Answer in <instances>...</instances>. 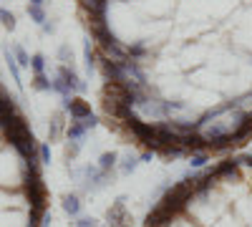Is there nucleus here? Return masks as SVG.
Returning a JSON list of instances; mask_svg holds the SVG:
<instances>
[{"label": "nucleus", "mask_w": 252, "mask_h": 227, "mask_svg": "<svg viewBox=\"0 0 252 227\" xmlns=\"http://www.w3.org/2000/svg\"><path fill=\"white\" fill-rule=\"evenodd\" d=\"M106 222L111 227H131V215L126 210V197H116V202L106 210Z\"/></svg>", "instance_id": "f257e3e1"}, {"label": "nucleus", "mask_w": 252, "mask_h": 227, "mask_svg": "<svg viewBox=\"0 0 252 227\" xmlns=\"http://www.w3.org/2000/svg\"><path fill=\"white\" fill-rule=\"evenodd\" d=\"M61 109L63 111H68L71 114V119H76V121H83V119H89V116H94L91 114V104L89 101H83V98H63L61 101Z\"/></svg>", "instance_id": "f03ea898"}, {"label": "nucleus", "mask_w": 252, "mask_h": 227, "mask_svg": "<svg viewBox=\"0 0 252 227\" xmlns=\"http://www.w3.org/2000/svg\"><path fill=\"white\" fill-rule=\"evenodd\" d=\"M58 76L66 81V86L71 89V94H73V91H76V94H83V91L89 89V86H86V81H81L78 73H76L73 68H68V66H61V68H58Z\"/></svg>", "instance_id": "7ed1b4c3"}, {"label": "nucleus", "mask_w": 252, "mask_h": 227, "mask_svg": "<svg viewBox=\"0 0 252 227\" xmlns=\"http://www.w3.org/2000/svg\"><path fill=\"white\" fill-rule=\"evenodd\" d=\"M86 134H89L86 127H83L81 121H76V119L66 127V139H68V141H83V139H86Z\"/></svg>", "instance_id": "20e7f679"}, {"label": "nucleus", "mask_w": 252, "mask_h": 227, "mask_svg": "<svg viewBox=\"0 0 252 227\" xmlns=\"http://www.w3.org/2000/svg\"><path fill=\"white\" fill-rule=\"evenodd\" d=\"M61 207H63V212H66V215L78 217L81 215V199L76 195H66V197L61 199Z\"/></svg>", "instance_id": "39448f33"}, {"label": "nucleus", "mask_w": 252, "mask_h": 227, "mask_svg": "<svg viewBox=\"0 0 252 227\" xmlns=\"http://www.w3.org/2000/svg\"><path fill=\"white\" fill-rule=\"evenodd\" d=\"M116 164H119V154H116V152H103V154L98 157V169H101V172H114Z\"/></svg>", "instance_id": "423d86ee"}, {"label": "nucleus", "mask_w": 252, "mask_h": 227, "mask_svg": "<svg viewBox=\"0 0 252 227\" xmlns=\"http://www.w3.org/2000/svg\"><path fill=\"white\" fill-rule=\"evenodd\" d=\"M61 134H63V114L58 111V114H53V119H51V127H48V141H58V139H61Z\"/></svg>", "instance_id": "0eeeda50"}, {"label": "nucleus", "mask_w": 252, "mask_h": 227, "mask_svg": "<svg viewBox=\"0 0 252 227\" xmlns=\"http://www.w3.org/2000/svg\"><path fill=\"white\" fill-rule=\"evenodd\" d=\"M3 53H5V61H8V68H10V73H13V81H15L18 86H23V81H20V66H18V61H15V56H13V48H5Z\"/></svg>", "instance_id": "6e6552de"}, {"label": "nucleus", "mask_w": 252, "mask_h": 227, "mask_svg": "<svg viewBox=\"0 0 252 227\" xmlns=\"http://www.w3.org/2000/svg\"><path fill=\"white\" fill-rule=\"evenodd\" d=\"M139 164H141V162H139V157H131V154H126V157H124V162L119 164V174L129 177V174H131V172H134V169L139 167Z\"/></svg>", "instance_id": "1a4fd4ad"}, {"label": "nucleus", "mask_w": 252, "mask_h": 227, "mask_svg": "<svg viewBox=\"0 0 252 227\" xmlns=\"http://www.w3.org/2000/svg\"><path fill=\"white\" fill-rule=\"evenodd\" d=\"M51 91H56V94H61L63 98H71V89L66 86V81H63L61 76H56V78H51Z\"/></svg>", "instance_id": "9d476101"}, {"label": "nucleus", "mask_w": 252, "mask_h": 227, "mask_svg": "<svg viewBox=\"0 0 252 227\" xmlns=\"http://www.w3.org/2000/svg\"><path fill=\"white\" fill-rule=\"evenodd\" d=\"M28 15H31L33 23H38V26L46 23V10H43V5H31V3H28Z\"/></svg>", "instance_id": "9b49d317"}, {"label": "nucleus", "mask_w": 252, "mask_h": 227, "mask_svg": "<svg viewBox=\"0 0 252 227\" xmlns=\"http://www.w3.org/2000/svg\"><path fill=\"white\" fill-rule=\"evenodd\" d=\"M13 56H15V61H18V66H20V68L31 66V56L26 53V48H23V46H13Z\"/></svg>", "instance_id": "f8f14e48"}, {"label": "nucleus", "mask_w": 252, "mask_h": 227, "mask_svg": "<svg viewBox=\"0 0 252 227\" xmlns=\"http://www.w3.org/2000/svg\"><path fill=\"white\" fill-rule=\"evenodd\" d=\"M83 58H86V71L91 73L96 68V61H94V48H91V40H83Z\"/></svg>", "instance_id": "ddd939ff"}, {"label": "nucleus", "mask_w": 252, "mask_h": 227, "mask_svg": "<svg viewBox=\"0 0 252 227\" xmlns=\"http://www.w3.org/2000/svg\"><path fill=\"white\" fill-rule=\"evenodd\" d=\"M31 68H33L35 76H38V73H46V56H43V53L31 56Z\"/></svg>", "instance_id": "4468645a"}, {"label": "nucleus", "mask_w": 252, "mask_h": 227, "mask_svg": "<svg viewBox=\"0 0 252 227\" xmlns=\"http://www.w3.org/2000/svg\"><path fill=\"white\" fill-rule=\"evenodd\" d=\"M33 89H35V91H51V78H48L46 73L33 76Z\"/></svg>", "instance_id": "2eb2a0df"}, {"label": "nucleus", "mask_w": 252, "mask_h": 227, "mask_svg": "<svg viewBox=\"0 0 252 227\" xmlns=\"http://www.w3.org/2000/svg\"><path fill=\"white\" fill-rule=\"evenodd\" d=\"M207 162H209V154H207V152H194L192 157H189V164H192L194 169H202Z\"/></svg>", "instance_id": "dca6fc26"}, {"label": "nucleus", "mask_w": 252, "mask_h": 227, "mask_svg": "<svg viewBox=\"0 0 252 227\" xmlns=\"http://www.w3.org/2000/svg\"><path fill=\"white\" fill-rule=\"evenodd\" d=\"M0 23H3V28L13 31L15 28V15L10 10H5V8H0Z\"/></svg>", "instance_id": "f3484780"}, {"label": "nucleus", "mask_w": 252, "mask_h": 227, "mask_svg": "<svg viewBox=\"0 0 252 227\" xmlns=\"http://www.w3.org/2000/svg\"><path fill=\"white\" fill-rule=\"evenodd\" d=\"M146 53H149V51H146L144 43H134V46H129V58H131V61H141Z\"/></svg>", "instance_id": "a211bd4d"}, {"label": "nucleus", "mask_w": 252, "mask_h": 227, "mask_svg": "<svg viewBox=\"0 0 252 227\" xmlns=\"http://www.w3.org/2000/svg\"><path fill=\"white\" fill-rule=\"evenodd\" d=\"M81 154V141H66V159H76Z\"/></svg>", "instance_id": "6ab92c4d"}, {"label": "nucleus", "mask_w": 252, "mask_h": 227, "mask_svg": "<svg viewBox=\"0 0 252 227\" xmlns=\"http://www.w3.org/2000/svg\"><path fill=\"white\" fill-rule=\"evenodd\" d=\"M58 58L63 61V66H68L71 61H73V53H71V46H61L58 48Z\"/></svg>", "instance_id": "aec40b11"}, {"label": "nucleus", "mask_w": 252, "mask_h": 227, "mask_svg": "<svg viewBox=\"0 0 252 227\" xmlns=\"http://www.w3.org/2000/svg\"><path fill=\"white\" fill-rule=\"evenodd\" d=\"M38 157H40L43 164H51V147H48V144H40V147H38Z\"/></svg>", "instance_id": "412c9836"}, {"label": "nucleus", "mask_w": 252, "mask_h": 227, "mask_svg": "<svg viewBox=\"0 0 252 227\" xmlns=\"http://www.w3.org/2000/svg\"><path fill=\"white\" fill-rule=\"evenodd\" d=\"M96 222H98L96 217H76L73 225H76V227H96Z\"/></svg>", "instance_id": "4be33fe9"}, {"label": "nucleus", "mask_w": 252, "mask_h": 227, "mask_svg": "<svg viewBox=\"0 0 252 227\" xmlns=\"http://www.w3.org/2000/svg\"><path fill=\"white\" fill-rule=\"evenodd\" d=\"M81 124L86 127V131H91V129H96V124H98V121H96V116H89V119H83Z\"/></svg>", "instance_id": "5701e85b"}, {"label": "nucleus", "mask_w": 252, "mask_h": 227, "mask_svg": "<svg viewBox=\"0 0 252 227\" xmlns=\"http://www.w3.org/2000/svg\"><path fill=\"white\" fill-rule=\"evenodd\" d=\"M51 222H53V217H51V212H46L43 217H40V227H51Z\"/></svg>", "instance_id": "b1692460"}, {"label": "nucleus", "mask_w": 252, "mask_h": 227, "mask_svg": "<svg viewBox=\"0 0 252 227\" xmlns=\"http://www.w3.org/2000/svg\"><path fill=\"white\" fill-rule=\"evenodd\" d=\"M56 31V23H48V20H46V23H43V33H53Z\"/></svg>", "instance_id": "393cba45"}, {"label": "nucleus", "mask_w": 252, "mask_h": 227, "mask_svg": "<svg viewBox=\"0 0 252 227\" xmlns=\"http://www.w3.org/2000/svg\"><path fill=\"white\" fill-rule=\"evenodd\" d=\"M149 159H152V152H144V154L139 157V162H149Z\"/></svg>", "instance_id": "a878e982"}, {"label": "nucleus", "mask_w": 252, "mask_h": 227, "mask_svg": "<svg viewBox=\"0 0 252 227\" xmlns=\"http://www.w3.org/2000/svg\"><path fill=\"white\" fill-rule=\"evenodd\" d=\"M46 0H31V5H43Z\"/></svg>", "instance_id": "bb28decb"}]
</instances>
